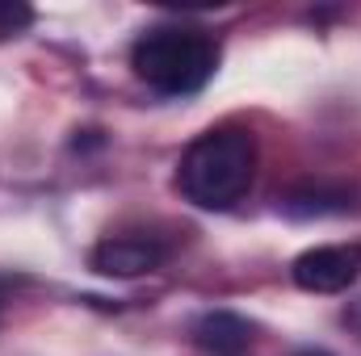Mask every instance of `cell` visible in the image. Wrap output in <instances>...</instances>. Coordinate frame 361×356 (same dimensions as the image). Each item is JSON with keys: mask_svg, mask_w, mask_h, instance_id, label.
I'll return each instance as SVG.
<instances>
[{"mask_svg": "<svg viewBox=\"0 0 361 356\" xmlns=\"http://www.w3.org/2000/svg\"><path fill=\"white\" fill-rule=\"evenodd\" d=\"M160 260H164V248L152 243V239H139V235L101 239V243L92 248V256H89L92 272H101V276H122V281L160 268Z\"/></svg>", "mask_w": 361, "mask_h": 356, "instance_id": "obj_4", "label": "cell"}, {"mask_svg": "<svg viewBox=\"0 0 361 356\" xmlns=\"http://www.w3.org/2000/svg\"><path fill=\"white\" fill-rule=\"evenodd\" d=\"M357 201H353V189H332V184H302L294 193H286L281 210L290 218H328V214H349Z\"/></svg>", "mask_w": 361, "mask_h": 356, "instance_id": "obj_6", "label": "cell"}, {"mask_svg": "<svg viewBox=\"0 0 361 356\" xmlns=\"http://www.w3.org/2000/svg\"><path fill=\"white\" fill-rule=\"evenodd\" d=\"M290 276L307 293H345L361 276V248H345V243L311 248L294 260Z\"/></svg>", "mask_w": 361, "mask_h": 356, "instance_id": "obj_3", "label": "cell"}, {"mask_svg": "<svg viewBox=\"0 0 361 356\" xmlns=\"http://www.w3.org/2000/svg\"><path fill=\"white\" fill-rule=\"evenodd\" d=\"M349 323H353V327H361V302L353 306V314H349Z\"/></svg>", "mask_w": 361, "mask_h": 356, "instance_id": "obj_8", "label": "cell"}, {"mask_svg": "<svg viewBox=\"0 0 361 356\" xmlns=\"http://www.w3.org/2000/svg\"><path fill=\"white\" fill-rule=\"evenodd\" d=\"M30 21H34V13L25 4H0V30H21Z\"/></svg>", "mask_w": 361, "mask_h": 356, "instance_id": "obj_7", "label": "cell"}, {"mask_svg": "<svg viewBox=\"0 0 361 356\" xmlns=\"http://www.w3.org/2000/svg\"><path fill=\"white\" fill-rule=\"evenodd\" d=\"M130 68L139 72V80H147L164 96H189V92L206 89V80L214 76L219 46L202 30L156 25L139 34V42L130 46Z\"/></svg>", "mask_w": 361, "mask_h": 356, "instance_id": "obj_2", "label": "cell"}, {"mask_svg": "<svg viewBox=\"0 0 361 356\" xmlns=\"http://www.w3.org/2000/svg\"><path fill=\"white\" fill-rule=\"evenodd\" d=\"M257 172V143L248 130H210L180 155L177 189L197 210L235 205Z\"/></svg>", "mask_w": 361, "mask_h": 356, "instance_id": "obj_1", "label": "cell"}, {"mask_svg": "<svg viewBox=\"0 0 361 356\" xmlns=\"http://www.w3.org/2000/svg\"><path fill=\"white\" fill-rule=\"evenodd\" d=\"M193 344L210 356H240L252 344V323L240 319L235 310H206L202 319H193L189 327Z\"/></svg>", "mask_w": 361, "mask_h": 356, "instance_id": "obj_5", "label": "cell"}]
</instances>
